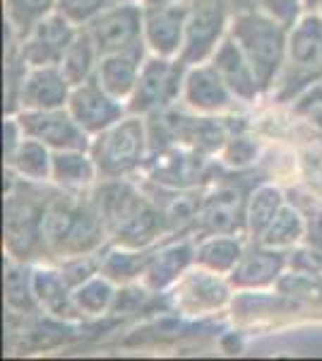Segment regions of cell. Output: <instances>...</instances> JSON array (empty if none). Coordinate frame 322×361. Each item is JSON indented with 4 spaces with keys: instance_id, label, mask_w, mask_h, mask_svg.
<instances>
[{
    "instance_id": "cell-6",
    "label": "cell",
    "mask_w": 322,
    "mask_h": 361,
    "mask_svg": "<svg viewBox=\"0 0 322 361\" xmlns=\"http://www.w3.org/2000/svg\"><path fill=\"white\" fill-rule=\"evenodd\" d=\"M188 66L180 58L149 56L140 70V80L132 97L128 99V114L147 116L171 109L183 97Z\"/></svg>"
},
{
    "instance_id": "cell-8",
    "label": "cell",
    "mask_w": 322,
    "mask_h": 361,
    "mask_svg": "<svg viewBox=\"0 0 322 361\" xmlns=\"http://www.w3.org/2000/svg\"><path fill=\"white\" fill-rule=\"evenodd\" d=\"M248 193L250 190H245V185L236 176L214 180L212 190L207 195H202L200 214H197L192 231L200 236L243 234Z\"/></svg>"
},
{
    "instance_id": "cell-30",
    "label": "cell",
    "mask_w": 322,
    "mask_h": 361,
    "mask_svg": "<svg viewBox=\"0 0 322 361\" xmlns=\"http://www.w3.org/2000/svg\"><path fill=\"white\" fill-rule=\"evenodd\" d=\"M147 250L120 246L99 255V272L113 279V282H130L135 277H142L144 267H147Z\"/></svg>"
},
{
    "instance_id": "cell-13",
    "label": "cell",
    "mask_w": 322,
    "mask_h": 361,
    "mask_svg": "<svg viewBox=\"0 0 322 361\" xmlns=\"http://www.w3.org/2000/svg\"><path fill=\"white\" fill-rule=\"evenodd\" d=\"M68 111L89 135H99V133L109 130L111 126L125 118L128 106H123L118 99L111 97L97 82V78H92L87 82L73 87L68 99Z\"/></svg>"
},
{
    "instance_id": "cell-32",
    "label": "cell",
    "mask_w": 322,
    "mask_h": 361,
    "mask_svg": "<svg viewBox=\"0 0 322 361\" xmlns=\"http://www.w3.org/2000/svg\"><path fill=\"white\" fill-rule=\"evenodd\" d=\"M56 10V0H5V17L8 27L17 37H25L41 17L51 15Z\"/></svg>"
},
{
    "instance_id": "cell-39",
    "label": "cell",
    "mask_w": 322,
    "mask_h": 361,
    "mask_svg": "<svg viewBox=\"0 0 322 361\" xmlns=\"http://www.w3.org/2000/svg\"><path fill=\"white\" fill-rule=\"evenodd\" d=\"M303 116H306V121L310 126H315L318 130H322V102H315V104H310V106H306L301 111Z\"/></svg>"
},
{
    "instance_id": "cell-23",
    "label": "cell",
    "mask_w": 322,
    "mask_h": 361,
    "mask_svg": "<svg viewBox=\"0 0 322 361\" xmlns=\"http://www.w3.org/2000/svg\"><path fill=\"white\" fill-rule=\"evenodd\" d=\"M99 58L101 56H99V49H97L94 39H92V34L87 32L85 27H80V32L75 34L73 44H70L68 51L63 54L58 68H61L63 78L68 80L70 87H78L94 78Z\"/></svg>"
},
{
    "instance_id": "cell-35",
    "label": "cell",
    "mask_w": 322,
    "mask_h": 361,
    "mask_svg": "<svg viewBox=\"0 0 322 361\" xmlns=\"http://www.w3.org/2000/svg\"><path fill=\"white\" fill-rule=\"evenodd\" d=\"M221 157H224V164L233 166V169H243L248 166L250 161H255L257 157V145L255 140L245 137V135H233L221 149Z\"/></svg>"
},
{
    "instance_id": "cell-14",
    "label": "cell",
    "mask_w": 322,
    "mask_h": 361,
    "mask_svg": "<svg viewBox=\"0 0 322 361\" xmlns=\"http://www.w3.org/2000/svg\"><path fill=\"white\" fill-rule=\"evenodd\" d=\"M188 3L144 5V44L154 56L178 58L185 42Z\"/></svg>"
},
{
    "instance_id": "cell-33",
    "label": "cell",
    "mask_w": 322,
    "mask_h": 361,
    "mask_svg": "<svg viewBox=\"0 0 322 361\" xmlns=\"http://www.w3.org/2000/svg\"><path fill=\"white\" fill-rule=\"evenodd\" d=\"M113 3L116 0H56V10L68 17L75 27H87Z\"/></svg>"
},
{
    "instance_id": "cell-3",
    "label": "cell",
    "mask_w": 322,
    "mask_h": 361,
    "mask_svg": "<svg viewBox=\"0 0 322 361\" xmlns=\"http://www.w3.org/2000/svg\"><path fill=\"white\" fill-rule=\"evenodd\" d=\"M322 80V15L306 13L289 29L286 61L272 92L279 104L296 102Z\"/></svg>"
},
{
    "instance_id": "cell-36",
    "label": "cell",
    "mask_w": 322,
    "mask_h": 361,
    "mask_svg": "<svg viewBox=\"0 0 322 361\" xmlns=\"http://www.w3.org/2000/svg\"><path fill=\"white\" fill-rule=\"evenodd\" d=\"M289 267L294 272H303V275H322V248L308 243L306 248H298L289 253Z\"/></svg>"
},
{
    "instance_id": "cell-40",
    "label": "cell",
    "mask_w": 322,
    "mask_h": 361,
    "mask_svg": "<svg viewBox=\"0 0 322 361\" xmlns=\"http://www.w3.org/2000/svg\"><path fill=\"white\" fill-rule=\"evenodd\" d=\"M224 3L231 8V13H245V10H253L255 8V0H224Z\"/></svg>"
},
{
    "instance_id": "cell-16",
    "label": "cell",
    "mask_w": 322,
    "mask_h": 361,
    "mask_svg": "<svg viewBox=\"0 0 322 361\" xmlns=\"http://www.w3.org/2000/svg\"><path fill=\"white\" fill-rule=\"evenodd\" d=\"M171 301L185 313H209L228 301V287L216 272L200 267V270L185 272L175 282Z\"/></svg>"
},
{
    "instance_id": "cell-24",
    "label": "cell",
    "mask_w": 322,
    "mask_h": 361,
    "mask_svg": "<svg viewBox=\"0 0 322 361\" xmlns=\"http://www.w3.org/2000/svg\"><path fill=\"white\" fill-rule=\"evenodd\" d=\"M243 255L241 238L233 234L202 236L195 250V265L212 270L216 275H231Z\"/></svg>"
},
{
    "instance_id": "cell-11",
    "label": "cell",
    "mask_w": 322,
    "mask_h": 361,
    "mask_svg": "<svg viewBox=\"0 0 322 361\" xmlns=\"http://www.w3.org/2000/svg\"><path fill=\"white\" fill-rule=\"evenodd\" d=\"M27 137L41 140L54 152L63 149H82L89 152L92 135L82 128L73 114L66 109H49V111H20L15 114Z\"/></svg>"
},
{
    "instance_id": "cell-15",
    "label": "cell",
    "mask_w": 322,
    "mask_h": 361,
    "mask_svg": "<svg viewBox=\"0 0 322 361\" xmlns=\"http://www.w3.org/2000/svg\"><path fill=\"white\" fill-rule=\"evenodd\" d=\"M73 87L63 78L58 66L29 68L17 94V114L20 111H49L66 109Z\"/></svg>"
},
{
    "instance_id": "cell-22",
    "label": "cell",
    "mask_w": 322,
    "mask_h": 361,
    "mask_svg": "<svg viewBox=\"0 0 322 361\" xmlns=\"http://www.w3.org/2000/svg\"><path fill=\"white\" fill-rule=\"evenodd\" d=\"M99 176L97 164L92 154L82 149H63V152H54V169H51V178L58 188L70 190V193H80V190L89 188Z\"/></svg>"
},
{
    "instance_id": "cell-7",
    "label": "cell",
    "mask_w": 322,
    "mask_h": 361,
    "mask_svg": "<svg viewBox=\"0 0 322 361\" xmlns=\"http://www.w3.org/2000/svg\"><path fill=\"white\" fill-rule=\"evenodd\" d=\"M185 3H188V22L178 58L190 68L214 56L216 46L228 34L233 13L224 0H185Z\"/></svg>"
},
{
    "instance_id": "cell-37",
    "label": "cell",
    "mask_w": 322,
    "mask_h": 361,
    "mask_svg": "<svg viewBox=\"0 0 322 361\" xmlns=\"http://www.w3.org/2000/svg\"><path fill=\"white\" fill-rule=\"evenodd\" d=\"M306 219H308V231H306L308 243L322 248V209H313Z\"/></svg>"
},
{
    "instance_id": "cell-9",
    "label": "cell",
    "mask_w": 322,
    "mask_h": 361,
    "mask_svg": "<svg viewBox=\"0 0 322 361\" xmlns=\"http://www.w3.org/2000/svg\"><path fill=\"white\" fill-rule=\"evenodd\" d=\"M94 39L99 56L130 51L144 44V5L113 3L85 27Z\"/></svg>"
},
{
    "instance_id": "cell-2",
    "label": "cell",
    "mask_w": 322,
    "mask_h": 361,
    "mask_svg": "<svg viewBox=\"0 0 322 361\" xmlns=\"http://www.w3.org/2000/svg\"><path fill=\"white\" fill-rule=\"evenodd\" d=\"M228 34L236 39L245 58L253 66L257 82L262 87V94H269L284 68L286 46H289V29L279 25L274 17L253 8L231 17Z\"/></svg>"
},
{
    "instance_id": "cell-21",
    "label": "cell",
    "mask_w": 322,
    "mask_h": 361,
    "mask_svg": "<svg viewBox=\"0 0 322 361\" xmlns=\"http://www.w3.org/2000/svg\"><path fill=\"white\" fill-rule=\"evenodd\" d=\"M286 265H289V253L255 243L253 248L243 250L241 260L233 267L228 279H231L233 287H241V289L267 287V284L277 282L282 277Z\"/></svg>"
},
{
    "instance_id": "cell-31",
    "label": "cell",
    "mask_w": 322,
    "mask_h": 361,
    "mask_svg": "<svg viewBox=\"0 0 322 361\" xmlns=\"http://www.w3.org/2000/svg\"><path fill=\"white\" fill-rule=\"evenodd\" d=\"M113 279H109L106 275H94L87 282H82L80 287L73 289V308L85 316H101L106 313L111 304L116 301L113 292Z\"/></svg>"
},
{
    "instance_id": "cell-28",
    "label": "cell",
    "mask_w": 322,
    "mask_h": 361,
    "mask_svg": "<svg viewBox=\"0 0 322 361\" xmlns=\"http://www.w3.org/2000/svg\"><path fill=\"white\" fill-rule=\"evenodd\" d=\"M308 231V219L303 217V212L294 205H286L279 209V214L272 219V224L267 226V231L262 234V238L257 243L267 248H294Z\"/></svg>"
},
{
    "instance_id": "cell-43",
    "label": "cell",
    "mask_w": 322,
    "mask_h": 361,
    "mask_svg": "<svg viewBox=\"0 0 322 361\" xmlns=\"http://www.w3.org/2000/svg\"><path fill=\"white\" fill-rule=\"evenodd\" d=\"M116 3H142V0H116Z\"/></svg>"
},
{
    "instance_id": "cell-19",
    "label": "cell",
    "mask_w": 322,
    "mask_h": 361,
    "mask_svg": "<svg viewBox=\"0 0 322 361\" xmlns=\"http://www.w3.org/2000/svg\"><path fill=\"white\" fill-rule=\"evenodd\" d=\"M195 250L197 246L192 243V238H173V241H166L163 246L154 248L142 272L144 287L151 292H159V289L175 284L185 275V270L195 263Z\"/></svg>"
},
{
    "instance_id": "cell-34",
    "label": "cell",
    "mask_w": 322,
    "mask_h": 361,
    "mask_svg": "<svg viewBox=\"0 0 322 361\" xmlns=\"http://www.w3.org/2000/svg\"><path fill=\"white\" fill-rule=\"evenodd\" d=\"M255 8L291 29L301 20V10L306 8V3L303 0H255Z\"/></svg>"
},
{
    "instance_id": "cell-41",
    "label": "cell",
    "mask_w": 322,
    "mask_h": 361,
    "mask_svg": "<svg viewBox=\"0 0 322 361\" xmlns=\"http://www.w3.org/2000/svg\"><path fill=\"white\" fill-rule=\"evenodd\" d=\"M306 3V10L308 13H315L318 8H322V0H303Z\"/></svg>"
},
{
    "instance_id": "cell-12",
    "label": "cell",
    "mask_w": 322,
    "mask_h": 361,
    "mask_svg": "<svg viewBox=\"0 0 322 361\" xmlns=\"http://www.w3.org/2000/svg\"><path fill=\"white\" fill-rule=\"evenodd\" d=\"M80 27H75L68 17H63L58 10L41 17L25 37L20 39V56L29 68L58 66L68 46L73 44Z\"/></svg>"
},
{
    "instance_id": "cell-44",
    "label": "cell",
    "mask_w": 322,
    "mask_h": 361,
    "mask_svg": "<svg viewBox=\"0 0 322 361\" xmlns=\"http://www.w3.org/2000/svg\"><path fill=\"white\" fill-rule=\"evenodd\" d=\"M320 10H322V8H320Z\"/></svg>"
},
{
    "instance_id": "cell-38",
    "label": "cell",
    "mask_w": 322,
    "mask_h": 361,
    "mask_svg": "<svg viewBox=\"0 0 322 361\" xmlns=\"http://www.w3.org/2000/svg\"><path fill=\"white\" fill-rule=\"evenodd\" d=\"M296 102H298V104H296V111H298V114H301L306 106H310V104L322 102V80H320V82H315L313 87H310V90L306 92V94L298 97Z\"/></svg>"
},
{
    "instance_id": "cell-10",
    "label": "cell",
    "mask_w": 322,
    "mask_h": 361,
    "mask_svg": "<svg viewBox=\"0 0 322 361\" xmlns=\"http://www.w3.org/2000/svg\"><path fill=\"white\" fill-rule=\"evenodd\" d=\"M147 178L163 188H197L204 180H212V164L207 154H200L188 147H163L149 152L144 161Z\"/></svg>"
},
{
    "instance_id": "cell-1",
    "label": "cell",
    "mask_w": 322,
    "mask_h": 361,
    "mask_svg": "<svg viewBox=\"0 0 322 361\" xmlns=\"http://www.w3.org/2000/svg\"><path fill=\"white\" fill-rule=\"evenodd\" d=\"M106 224L99 217L92 197L82 200L66 190L49 200L41 222V238H44V253L51 258H78L89 255L104 243Z\"/></svg>"
},
{
    "instance_id": "cell-17",
    "label": "cell",
    "mask_w": 322,
    "mask_h": 361,
    "mask_svg": "<svg viewBox=\"0 0 322 361\" xmlns=\"http://www.w3.org/2000/svg\"><path fill=\"white\" fill-rule=\"evenodd\" d=\"M183 102L185 106L197 114H224L233 106L236 97L212 63H200V66L188 68L183 85Z\"/></svg>"
},
{
    "instance_id": "cell-20",
    "label": "cell",
    "mask_w": 322,
    "mask_h": 361,
    "mask_svg": "<svg viewBox=\"0 0 322 361\" xmlns=\"http://www.w3.org/2000/svg\"><path fill=\"white\" fill-rule=\"evenodd\" d=\"M147 44L135 46L130 51H118V54H109L99 58L97 66V82L116 97L118 102H128L132 97L135 87L140 80V70H142L144 61H147Z\"/></svg>"
},
{
    "instance_id": "cell-26",
    "label": "cell",
    "mask_w": 322,
    "mask_h": 361,
    "mask_svg": "<svg viewBox=\"0 0 322 361\" xmlns=\"http://www.w3.org/2000/svg\"><path fill=\"white\" fill-rule=\"evenodd\" d=\"M8 169L15 171L22 180H34V183H44L51 178V169H54V149L46 147L41 140L27 137L15 149V154L8 159Z\"/></svg>"
},
{
    "instance_id": "cell-4",
    "label": "cell",
    "mask_w": 322,
    "mask_h": 361,
    "mask_svg": "<svg viewBox=\"0 0 322 361\" xmlns=\"http://www.w3.org/2000/svg\"><path fill=\"white\" fill-rule=\"evenodd\" d=\"M8 195H5V248L10 258L29 260L32 255L44 253V238H41V222L49 200L44 190L34 188V180L20 183V176L8 169Z\"/></svg>"
},
{
    "instance_id": "cell-18",
    "label": "cell",
    "mask_w": 322,
    "mask_h": 361,
    "mask_svg": "<svg viewBox=\"0 0 322 361\" xmlns=\"http://www.w3.org/2000/svg\"><path fill=\"white\" fill-rule=\"evenodd\" d=\"M209 63L216 68V73L221 75V80H224L226 87L233 92V97H236L238 102L253 104L257 102V97L262 94V87L257 82L253 66H250L243 49L238 46V42L231 34H226V37L221 39L214 56L209 58Z\"/></svg>"
},
{
    "instance_id": "cell-42",
    "label": "cell",
    "mask_w": 322,
    "mask_h": 361,
    "mask_svg": "<svg viewBox=\"0 0 322 361\" xmlns=\"http://www.w3.org/2000/svg\"><path fill=\"white\" fill-rule=\"evenodd\" d=\"M166 3H178V0H142V5H166Z\"/></svg>"
},
{
    "instance_id": "cell-27",
    "label": "cell",
    "mask_w": 322,
    "mask_h": 361,
    "mask_svg": "<svg viewBox=\"0 0 322 361\" xmlns=\"http://www.w3.org/2000/svg\"><path fill=\"white\" fill-rule=\"evenodd\" d=\"M5 304L17 313H32L39 304L34 292V270L25 267V260L10 258L5 265Z\"/></svg>"
},
{
    "instance_id": "cell-29",
    "label": "cell",
    "mask_w": 322,
    "mask_h": 361,
    "mask_svg": "<svg viewBox=\"0 0 322 361\" xmlns=\"http://www.w3.org/2000/svg\"><path fill=\"white\" fill-rule=\"evenodd\" d=\"M34 292H37L39 304L56 316H66L73 311V294H68L70 284L61 270H49V267L34 270Z\"/></svg>"
},
{
    "instance_id": "cell-25",
    "label": "cell",
    "mask_w": 322,
    "mask_h": 361,
    "mask_svg": "<svg viewBox=\"0 0 322 361\" xmlns=\"http://www.w3.org/2000/svg\"><path fill=\"white\" fill-rule=\"evenodd\" d=\"M282 207H284L282 190L274 188V185H269V183L255 185V188L248 193V207H245V234H250V238L257 243Z\"/></svg>"
},
{
    "instance_id": "cell-5",
    "label": "cell",
    "mask_w": 322,
    "mask_h": 361,
    "mask_svg": "<svg viewBox=\"0 0 322 361\" xmlns=\"http://www.w3.org/2000/svg\"><path fill=\"white\" fill-rule=\"evenodd\" d=\"M89 154L97 164L99 178H125L147 161V121H142L137 114L118 121L109 130L94 135Z\"/></svg>"
}]
</instances>
